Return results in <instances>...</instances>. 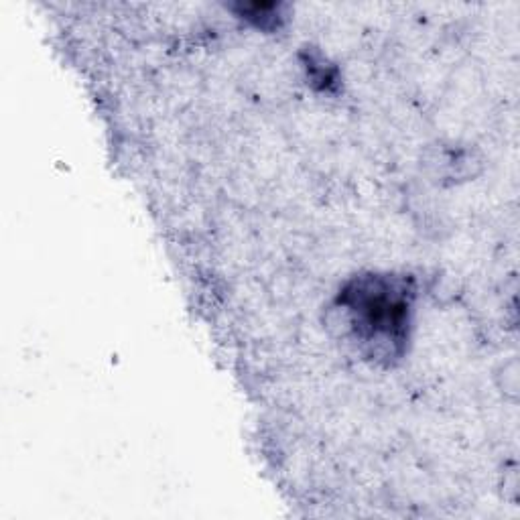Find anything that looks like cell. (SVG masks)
Here are the masks:
<instances>
[{
    "instance_id": "1",
    "label": "cell",
    "mask_w": 520,
    "mask_h": 520,
    "mask_svg": "<svg viewBox=\"0 0 520 520\" xmlns=\"http://www.w3.org/2000/svg\"><path fill=\"white\" fill-rule=\"evenodd\" d=\"M415 301L411 275L360 273L340 287L325 321L362 360L390 368L409 352Z\"/></svg>"
},
{
    "instance_id": "2",
    "label": "cell",
    "mask_w": 520,
    "mask_h": 520,
    "mask_svg": "<svg viewBox=\"0 0 520 520\" xmlns=\"http://www.w3.org/2000/svg\"><path fill=\"white\" fill-rule=\"evenodd\" d=\"M301 61H303V70L307 76V84L313 90L328 92V94H334L340 90V82H342L340 70L334 63H330V59L325 57L319 49L305 47L301 51Z\"/></svg>"
},
{
    "instance_id": "3",
    "label": "cell",
    "mask_w": 520,
    "mask_h": 520,
    "mask_svg": "<svg viewBox=\"0 0 520 520\" xmlns=\"http://www.w3.org/2000/svg\"><path fill=\"white\" fill-rule=\"evenodd\" d=\"M238 15L252 23L254 27L263 31H275L283 25L285 15H283V5L277 3H256V5H240L236 7Z\"/></svg>"
}]
</instances>
